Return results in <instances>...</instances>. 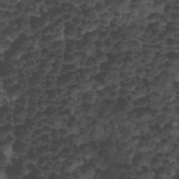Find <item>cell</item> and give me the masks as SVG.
Returning <instances> with one entry per match:
<instances>
[{"label":"cell","instance_id":"cell-1","mask_svg":"<svg viewBox=\"0 0 179 179\" xmlns=\"http://www.w3.org/2000/svg\"><path fill=\"white\" fill-rule=\"evenodd\" d=\"M30 146L25 142L22 141H16L14 144L13 145V151L14 153L17 154L19 156L27 155V153L30 151Z\"/></svg>","mask_w":179,"mask_h":179},{"label":"cell","instance_id":"cell-2","mask_svg":"<svg viewBox=\"0 0 179 179\" xmlns=\"http://www.w3.org/2000/svg\"><path fill=\"white\" fill-rule=\"evenodd\" d=\"M82 99H83L84 104H93V105L97 100V92L93 90L86 92V93H85Z\"/></svg>","mask_w":179,"mask_h":179},{"label":"cell","instance_id":"cell-3","mask_svg":"<svg viewBox=\"0 0 179 179\" xmlns=\"http://www.w3.org/2000/svg\"><path fill=\"white\" fill-rule=\"evenodd\" d=\"M14 69L11 66L7 65L5 63H2V66L1 68V80H6V79L11 78Z\"/></svg>","mask_w":179,"mask_h":179},{"label":"cell","instance_id":"cell-4","mask_svg":"<svg viewBox=\"0 0 179 179\" xmlns=\"http://www.w3.org/2000/svg\"><path fill=\"white\" fill-rule=\"evenodd\" d=\"M65 54L74 55L77 52L76 50V42L75 41H71L66 43L65 48H64Z\"/></svg>","mask_w":179,"mask_h":179},{"label":"cell","instance_id":"cell-5","mask_svg":"<svg viewBox=\"0 0 179 179\" xmlns=\"http://www.w3.org/2000/svg\"><path fill=\"white\" fill-rule=\"evenodd\" d=\"M99 34L97 31H94L92 32H86V34H85L84 36V39L88 41H90V42L95 43L97 41H98Z\"/></svg>","mask_w":179,"mask_h":179},{"label":"cell","instance_id":"cell-6","mask_svg":"<svg viewBox=\"0 0 179 179\" xmlns=\"http://www.w3.org/2000/svg\"><path fill=\"white\" fill-rule=\"evenodd\" d=\"M95 10L99 14V15H102V14H105L106 11H108V8L106 7L105 5V1H97V4H96L95 7L94 8Z\"/></svg>","mask_w":179,"mask_h":179},{"label":"cell","instance_id":"cell-7","mask_svg":"<svg viewBox=\"0 0 179 179\" xmlns=\"http://www.w3.org/2000/svg\"><path fill=\"white\" fill-rule=\"evenodd\" d=\"M81 92V90L79 88L78 86L76 85H72V86H69L67 90V95H69V97H76L77 96V95Z\"/></svg>","mask_w":179,"mask_h":179},{"label":"cell","instance_id":"cell-8","mask_svg":"<svg viewBox=\"0 0 179 179\" xmlns=\"http://www.w3.org/2000/svg\"><path fill=\"white\" fill-rule=\"evenodd\" d=\"M18 78L11 77V78H7L6 80H1V81L2 82L4 86L8 87V88H11V87H14L18 84Z\"/></svg>","mask_w":179,"mask_h":179},{"label":"cell","instance_id":"cell-9","mask_svg":"<svg viewBox=\"0 0 179 179\" xmlns=\"http://www.w3.org/2000/svg\"><path fill=\"white\" fill-rule=\"evenodd\" d=\"M27 155L28 156L30 163L34 164H37L39 160V159H40L39 156L37 155L36 152H32V151H29V152L27 153Z\"/></svg>","mask_w":179,"mask_h":179},{"label":"cell","instance_id":"cell-10","mask_svg":"<svg viewBox=\"0 0 179 179\" xmlns=\"http://www.w3.org/2000/svg\"><path fill=\"white\" fill-rule=\"evenodd\" d=\"M76 59L74 55L64 54V58L63 60L64 65H70V64L76 63Z\"/></svg>","mask_w":179,"mask_h":179},{"label":"cell","instance_id":"cell-11","mask_svg":"<svg viewBox=\"0 0 179 179\" xmlns=\"http://www.w3.org/2000/svg\"><path fill=\"white\" fill-rule=\"evenodd\" d=\"M50 135H51L53 141H57L62 138L59 130H57V129H53L52 132L50 134Z\"/></svg>","mask_w":179,"mask_h":179},{"label":"cell","instance_id":"cell-12","mask_svg":"<svg viewBox=\"0 0 179 179\" xmlns=\"http://www.w3.org/2000/svg\"><path fill=\"white\" fill-rule=\"evenodd\" d=\"M44 88L46 91H50V90L57 89V83H56V82L47 80L46 83H44Z\"/></svg>","mask_w":179,"mask_h":179},{"label":"cell","instance_id":"cell-13","mask_svg":"<svg viewBox=\"0 0 179 179\" xmlns=\"http://www.w3.org/2000/svg\"><path fill=\"white\" fill-rule=\"evenodd\" d=\"M95 47H96L97 51L106 53V48L105 46V43H104V41H101L98 40V41H97L95 43Z\"/></svg>","mask_w":179,"mask_h":179},{"label":"cell","instance_id":"cell-14","mask_svg":"<svg viewBox=\"0 0 179 179\" xmlns=\"http://www.w3.org/2000/svg\"><path fill=\"white\" fill-rule=\"evenodd\" d=\"M27 118H20V117H15L14 116V125L15 126H23L25 123H26Z\"/></svg>","mask_w":179,"mask_h":179},{"label":"cell","instance_id":"cell-15","mask_svg":"<svg viewBox=\"0 0 179 179\" xmlns=\"http://www.w3.org/2000/svg\"><path fill=\"white\" fill-rule=\"evenodd\" d=\"M8 135H14L16 132V126L12 124H8L5 127H3Z\"/></svg>","mask_w":179,"mask_h":179},{"label":"cell","instance_id":"cell-16","mask_svg":"<svg viewBox=\"0 0 179 179\" xmlns=\"http://www.w3.org/2000/svg\"><path fill=\"white\" fill-rule=\"evenodd\" d=\"M135 73H136V77H138L140 78L144 79L145 76L146 75V70L143 68V67H140V68L137 69L135 71Z\"/></svg>","mask_w":179,"mask_h":179},{"label":"cell","instance_id":"cell-17","mask_svg":"<svg viewBox=\"0 0 179 179\" xmlns=\"http://www.w3.org/2000/svg\"><path fill=\"white\" fill-rule=\"evenodd\" d=\"M59 130V132H60L62 138H67L69 135H70V133H69V130L67 129V126L62 127Z\"/></svg>","mask_w":179,"mask_h":179},{"label":"cell","instance_id":"cell-18","mask_svg":"<svg viewBox=\"0 0 179 179\" xmlns=\"http://www.w3.org/2000/svg\"><path fill=\"white\" fill-rule=\"evenodd\" d=\"M119 98H120V95H119L118 92H114V91H111L110 95H109V100L116 101L118 100Z\"/></svg>","mask_w":179,"mask_h":179},{"label":"cell","instance_id":"cell-19","mask_svg":"<svg viewBox=\"0 0 179 179\" xmlns=\"http://www.w3.org/2000/svg\"><path fill=\"white\" fill-rule=\"evenodd\" d=\"M46 59L50 63L54 64L57 60V55H56L55 53H51V54L46 57Z\"/></svg>","mask_w":179,"mask_h":179},{"label":"cell","instance_id":"cell-20","mask_svg":"<svg viewBox=\"0 0 179 179\" xmlns=\"http://www.w3.org/2000/svg\"><path fill=\"white\" fill-rule=\"evenodd\" d=\"M119 95H120V98H123V99H125V98L127 97L130 94H131V92L129 91L126 89H122L121 88L120 90H119Z\"/></svg>","mask_w":179,"mask_h":179},{"label":"cell","instance_id":"cell-21","mask_svg":"<svg viewBox=\"0 0 179 179\" xmlns=\"http://www.w3.org/2000/svg\"><path fill=\"white\" fill-rule=\"evenodd\" d=\"M81 22L82 20L76 17H74L72 20V25L75 27V28H78V27H81Z\"/></svg>","mask_w":179,"mask_h":179},{"label":"cell","instance_id":"cell-22","mask_svg":"<svg viewBox=\"0 0 179 179\" xmlns=\"http://www.w3.org/2000/svg\"><path fill=\"white\" fill-rule=\"evenodd\" d=\"M8 17H9V12L8 11H0V22H2L4 21H8Z\"/></svg>","mask_w":179,"mask_h":179},{"label":"cell","instance_id":"cell-23","mask_svg":"<svg viewBox=\"0 0 179 179\" xmlns=\"http://www.w3.org/2000/svg\"><path fill=\"white\" fill-rule=\"evenodd\" d=\"M8 136H9V135L6 134L5 130H4V128H3V127H1V133H0V140H1V142L5 141V140L6 139Z\"/></svg>","mask_w":179,"mask_h":179},{"label":"cell","instance_id":"cell-24","mask_svg":"<svg viewBox=\"0 0 179 179\" xmlns=\"http://www.w3.org/2000/svg\"><path fill=\"white\" fill-rule=\"evenodd\" d=\"M18 27L19 25L17 22V20H14L9 22V28L12 29V30H17Z\"/></svg>","mask_w":179,"mask_h":179},{"label":"cell","instance_id":"cell-25","mask_svg":"<svg viewBox=\"0 0 179 179\" xmlns=\"http://www.w3.org/2000/svg\"><path fill=\"white\" fill-rule=\"evenodd\" d=\"M0 28H1V32L4 31L9 28V21H4L0 23Z\"/></svg>","mask_w":179,"mask_h":179},{"label":"cell","instance_id":"cell-26","mask_svg":"<svg viewBox=\"0 0 179 179\" xmlns=\"http://www.w3.org/2000/svg\"><path fill=\"white\" fill-rule=\"evenodd\" d=\"M34 72L32 71V69H26L25 71V77L27 78L30 79L34 76Z\"/></svg>","mask_w":179,"mask_h":179},{"label":"cell","instance_id":"cell-27","mask_svg":"<svg viewBox=\"0 0 179 179\" xmlns=\"http://www.w3.org/2000/svg\"><path fill=\"white\" fill-rule=\"evenodd\" d=\"M41 33H42L43 36H48L51 35V32H50L49 27H46L43 30H41Z\"/></svg>","mask_w":179,"mask_h":179},{"label":"cell","instance_id":"cell-28","mask_svg":"<svg viewBox=\"0 0 179 179\" xmlns=\"http://www.w3.org/2000/svg\"><path fill=\"white\" fill-rule=\"evenodd\" d=\"M105 5L108 9H112L114 6V1H105Z\"/></svg>","mask_w":179,"mask_h":179}]
</instances>
